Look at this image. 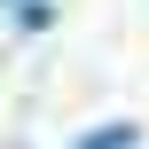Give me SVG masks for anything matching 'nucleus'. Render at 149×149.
<instances>
[{"instance_id":"f03ea898","label":"nucleus","mask_w":149,"mask_h":149,"mask_svg":"<svg viewBox=\"0 0 149 149\" xmlns=\"http://www.w3.org/2000/svg\"><path fill=\"white\" fill-rule=\"evenodd\" d=\"M16 31H24V39L47 31V0H24V8H16Z\"/></svg>"},{"instance_id":"f257e3e1","label":"nucleus","mask_w":149,"mask_h":149,"mask_svg":"<svg viewBox=\"0 0 149 149\" xmlns=\"http://www.w3.org/2000/svg\"><path fill=\"white\" fill-rule=\"evenodd\" d=\"M134 141H141V126H126V118H118V126H94V134H79L71 149H134Z\"/></svg>"}]
</instances>
